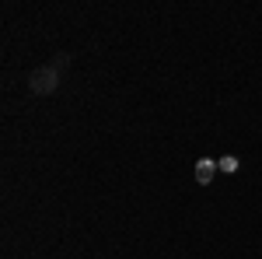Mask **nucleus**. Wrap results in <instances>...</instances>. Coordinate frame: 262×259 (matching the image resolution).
<instances>
[{"mask_svg":"<svg viewBox=\"0 0 262 259\" xmlns=\"http://www.w3.org/2000/svg\"><path fill=\"white\" fill-rule=\"evenodd\" d=\"M60 81H63V74L53 63H42V67H35V70L28 74V91L39 95V98H49V95L60 91Z\"/></svg>","mask_w":262,"mask_h":259,"instance_id":"obj_1","label":"nucleus"},{"mask_svg":"<svg viewBox=\"0 0 262 259\" xmlns=\"http://www.w3.org/2000/svg\"><path fill=\"white\" fill-rule=\"evenodd\" d=\"M53 67H56V70H67V67H70V56H67V53H56V60H53Z\"/></svg>","mask_w":262,"mask_h":259,"instance_id":"obj_2","label":"nucleus"},{"mask_svg":"<svg viewBox=\"0 0 262 259\" xmlns=\"http://www.w3.org/2000/svg\"><path fill=\"white\" fill-rule=\"evenodd\" d=\"M210 175H213V165L203 161V165H200V182H210Z\"/></svg>","mask_w":262,"mask_h":259,"instance_id":"obj_3","label":"nucleus"}]
</instances>
